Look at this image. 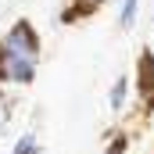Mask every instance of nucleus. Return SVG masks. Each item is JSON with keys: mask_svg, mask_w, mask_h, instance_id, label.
<instances>
[{"mask_svg": "<svg viewBox=\"0 0 154 154\" xmlns=\"http://www.w3.org/2000/svg\"><path fill=\"white\" fill-rule=\"evenodd\" d=\"M7 122H11V97H7V93L0 90V136H4Z\"/></svg>", "mask_w": 154, "mask_h": 154, "instance_id": "8", "label": "nucleus"}, {"mask_svg": "<svg viewBox=\"0 0 154 154\" xmlns=\"http://www.w3.org/2000/svg\"><path fill=\"white\" fill-rule=\"evenodd\" d=\"M133 86H136L140 108H143V111H154V54H151V50H143V54H140Z\"/></svg>", "mask_w": 154, "mask_h": 154, "instance_id": "2", "label": "nucleus"}, {"mask_svg": "<svg viewBox=\"0 0 154 154\" xmlns=\"http://www.w3.org/2000/svg\"><path fill=\"white\" fill-rule=\"evenodd\" d=\"M39 65H43V43L29 18H18L11 29L0 32V86L22 90L32 86Z\"/></svg>", "mask_w": 154, "mask_h": 154, "instance_id": "1", "label": "nucleus"}, {"mask_svg": "<svg viewBox=\"0 0 154 154\" xmlns=\"http://www.w3.org/2000/svg\"><path fill=\"white\" fill-rule=\"evenodd\" d=\"M11 154H43V143H39V136L29 129V133H22L14 143H11Z\"/></svg>", "mask_w": 154, "mask_h": 154, "instance_id": "6", "label": "nucleus"}, {"mask_svg": "<svg viewBox=\"0 0 154 154\" xmlns=\"http://www.w3.org/2000/svg\"><path fill=\"white\" fill-rule=\"evenodd\" d=\"M129 90H133V79H129V75H118L115 86L108 90V108H111V115H122V111H125V104H129Z\"/></svg>", "mask_w": 154, "mask_h": 154, "instance_id": "4", "label": "nucleus"}, {"mask_svg": "<svg viewBox=\"0 0 154 154\" xmlns=\"http://www.w3.org/2000/svg\"><path fill=\"white\" fill-rule=\"evenodd\" d=\"M108 0H68L65 4V11L57 14V22L61 25H72V22H79V18H90L93 11H100Z\"/></svg>", "mask_w": 154, "mask_h": 154, "instance_id": "3", "label": "nucleus"}, {"mask_svg": "<svg viewBox=\"0 0 154 154\" xmlns=\"http://www.w3.org/2000/svg\"><path fill=\"white\" fill-rule=\"evenodd\" d=\"M125 151H129V133H122V129H118L115 136L104 143V151H100V154H125Z\"/></svg>", "mask_w": 154, "mask_h": 154, "instance_id": "7", "label": "nucleus"}, {"mask_svg": "<svg viewBox=\"0 0 154 154\" xmlns=\"http://www.w3.org/2000/svg\"><path fill=\"white\" fill-rule=\"evenodd\" d=\"M140 14V0H115V25L118 29H133Z\"/></svg>", "mask_w": 154, "mask_h": 154, "instance_id": "5", "label": "nucleus"}]
</instances>
